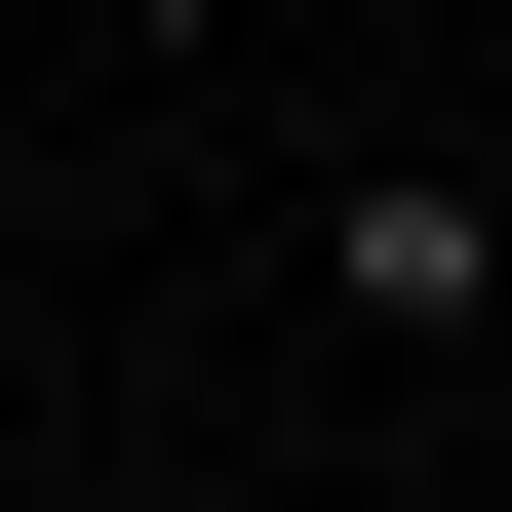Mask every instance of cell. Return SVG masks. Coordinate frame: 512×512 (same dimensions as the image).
Returning a JSON list of instances; mask_svg holds the SVG:
<instances>
[{
	"label": "cell",
	"instance_id": "cell-1",
	"mask_svg": "<svg viewBox=\"0 0 512 512\" xmlns=\"http://www.w3.org/2000/svg\"><path fill=\"white\" fill-rule=\"evenodd\" d=\"M316 316L355 355H473L512 316V158H316Z\"/></svg>",
	"mask_w": 512,
	"mask_h": 512
}]
</instances>
